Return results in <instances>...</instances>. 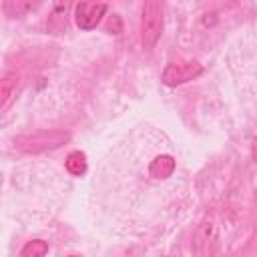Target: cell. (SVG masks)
Masks as SVG:
<instances>
[{
    "label": "cell",
    "mask_w": 257,
    "mask_h": 257,
    "mask_svg": "<svg viewBox=\"0 0 257 257\" xmlns=\"http://www.w3.org/2000/svg\"><path fill=\"white\" fill-rule=\"evenodd\" d=\"M163 32V0H145L141 18V38L143 46L151 50Z\"/></svg>",
    "instance_id": "cell-1"
},
{
    "label": "cell",
    "mask_w": 257,
    "mask_h": 257,
    "mask_svg": "<svg viewBox=\"0 0 257 257\" xmlns=\"http://www.w3.org/2000/svg\"><path fill=\"white\" fill-rule=\"evenodd\" d=\"M66 141H68V135L62 133V131H40V133H34V135L18 137L14 141V145L24 153L36 155V153H44V151H50V149H58Z\"/></svg>",
    "instance_id": "cell-2"
},
{
    "label": "cell",
    "mask_w": 257,
    "mask_h": 257,
    "mask_svg": "<svg viewBox=\"0 0 257 257\" xmlns=\"http://www.w3.org/2000/svg\"><path fill=\"white\" fill-rule=\"evenodd\" d=\"M203 72V66L199 62H169L163 70V82L169 86H177L183 82H189L193 78H197Z\"/></svg>",
    "instance_id": "cell-3"
},
{
    "label": "cell",
    "mask_w": 257,
    "mask_h": 257,
    "mask_svg": "<svg viewBox=\"0 0 257 257\" xmlns=\"http://www.w3.org/2000/svg\"><path fill=\"white\" fill-rule=\"evenodd\" d=\"M106 12V4L100 2V4H90V2H78L76 4V10H74V18H76V26L80 30H92L100 18L104 16Z\"/></svg>",
    "instance_id": "cell-4"
},
{
    "label": "cell",
    "mask_w": 257,
    "mask_h": 257,
    "mask_svg": "<svg viewBox=\"0 0 257 257\" xmlns=\"http://www.w3.org/2000/svg\"><path fill=\"white\" fill-rule=\"evenodd\" d=\"M175 157L171 155H157L151 163H149V175L155 179H167L175 173Z\"/></svg>",
    "instance_id": "cell-5"
},
{
    "label": "cell",
    "mask_w": 257,
    "mask_h": 257,
    "mask_svg": "<svg viewBox=\"0 0 257 257\" xmlns=\"http://www.w3.org/2000/svg\"><path fill=\"white\" fill-rule=\"evenodd\" d=\"M42 0H4L2 10L8 18H20L40 6Z\"/></svg>",
    "instance_id": "cell-6"
},
{
    "label": "cell",
    "mask_w": 257,
    "mask_h": 257,
    "mask_svg": "<svg viewBox=\"0 0 257 257\" xmlns=\"http://www.w3.org/2000/svg\"><path fill=\"white\" fill-rule=\"evenodd\" d=\"M70 2H72V0H56L54 12H52L50 22H48V28H50L54 34H60L62 30H66V12H68Z\"/></svg>",
    "instance_id": "cell-7"
},
{
    "label": "cell",
    "mask_w": 257,
    "mask_h": 257,
    "mask_svg": "<svg viewBox=\"0 0 257 257\" xmlns=\"http://www.w3.org/2000/svg\"><path fill=\"white\" fill-rule=\"evenodd\" d=\"M16 84H18V78H16L14 72L4 74V78H2V94H0L2 96V102H0V108L2 110L8 108V104H10V100H12L14 92H16Z\"/></svg>",
    "instance_id": "cell-8"
},
{
    "label": "cell",
    "mask_w": 257,
    "mask_h": 257,
    "mask_svg": "<svg viewBox=\"0 0 257 257\" xmlns=\"http://www.w3.org/2000/svg\"><path fill=\"white\" fill-rule=\"evenodd\" d=\"M66 171H68L70 175H74V177L84 175V171H86V157H84V153L72 151V153L66 157Z\"/></svg>",
    "instance_id": "cell-9"
},
{
    "label": "cell",
    "mask_w": 257,
    "mask_h": 257,
    "mask_svg": "<svg viewBox=\"0 0 257 257\" xmlns=\"http://www.w3.org/2000/svg\"><path fill=\"white\" fill-rule=\"evenodd\" d=\"M48 253V245L44 243V241H30L22 251H20V255L22 257H40V255H46Z\"/></svg>",
    "instance_id": "cell-10"
}]
</instances>
